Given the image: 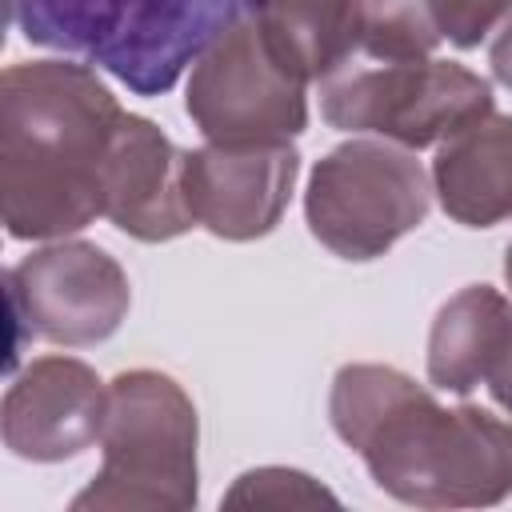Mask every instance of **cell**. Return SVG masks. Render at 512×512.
I'll return each instance as SVG.
<instances>
[{"instance_id":"obj_7","label":"cell","mask_w":512,"mask_h":512,"mask_svg":"<svg viewBox=\"0 0 512 512\" xmlns=\"http://www.w3.org/2000/svg\"><path fill=\"white\" fill-rule=\"evenodd\" d=\"M184 108L212 144H280L308 124L304 84L272 60L252 12L196 56Z\"/></svg>"},{"instance_id":"obj_6","label":"cell","mask_w":512,"mask_h":512,"mask_svg":"<svg viewBox=\"0 0 512 512\" xmlns=\"http://www.w3.org/2000/svg\"><path fill=\"white\" fill-rule=\"evenodd\" d=\"M332 128L376 132L400 148H428L492 112V88L456 60H388L380 68H340L320 88Z\"/></svg>"},{"instance_id":"obj_17","label":"cell","mask_w":512,"mask_h":512,"mask_svg":"<svg viewBox=\"0 0 512 512\" xmlns=\"http://www.w3.org/2000/svg\"><path fill=\"white\" fill-rule=\"evenodd\" d=\"M508 8L512 0H432L436 28L456 48H476Z\"/></svg>"},{"instance_id":"obj_10","label":"cell","mask_w":512,"mask_h":512,"mask_svg":"<svg viewBox=\"0 0 512 512\" xmlns=\"http://www.w3.org/2000/svg\"><path fill=\"white\" fill-rule=\"evenodd\" d=\"M108 388L100 376L72 356L32 360L8 388L0 408L4 444L20 460H68L100 440Z\"/></svg>"},{"instance_id":"obj_2","label":"cell","mask_w":512,"mask_h":512,"mask_svg":"<svg viewBox=\"0 0 512 512\" xmlns=\"http://www.w3.org/2000/svg\"><path fill=\"white\" fill-rule=\"evenodd\" d=\"M124 108L108 84L64 60L0 76V216L16 240H56L104 216V160Z\"/></svg>"},{"instance_id":"obj_18","label":"cell","mask_w":512,"mask_h":512,"mask_svg":"<svg viewBox=\"0 0 512 512\" xmlns=\"http://www.w3.org/2000/svg\"><path fill=\"white\" fill-rule=\"evenodd\" d=\"M484 384H488V392H492V400L512 416V328H508V336H504V348L496 352V360H492V368H488V376H484Z\"/></svg>"},{"instance_id":"obj_11","label":"cell","mask_w":512,"mask_h":512,"mask_svg":"<svg viewBox=\"0 0 512 512\" xmlns=\"http://www.w3.org/2000/svg\"><path fill=\"white\" fill-rule=\"evenodd\" d=\"M184 156L152 120L124 112L104 160V216L148 244L188 232L196 220L184 196Z\"/></svg>"},{"instance_id":"obj_19","label":"cell","mask_w":512,"mask_h":512,"mask_svg":"<svg viewBox=\"0 0 512 512\" xmlns=\"http://www.w3.org/2000/svg\"><path fill=\"white\" fill-rule=\"evenodd\" d=\"M488 64H492L496 80H500L504 88H512V8H508V16H504V28H500V36L492 40Z\"/></svg>"},{"instance_id":"obj_20","label":"cell","mask_w":512,"mask_h":512,"mask_svg":"<svg viewBox=\"0 0 512 512\" xmlns=\"http://www.w3.org/2000/svg\"><path fill=\"white\" fill-rule=\"evenodd\" d=\"M504 280H508V288H512V244H508V256H504Z\"/></svg>"},{"instance_id":"obj_9","label":"cell","mask_w":512,"mask_h":512,"mask_svg":"<svg viewBox=\"0 0 512 512\" xmlns=\"http://www.w3.org/2000/svg\"><path fill=\"white\" fill-rule=\"evenodd\" d=\"M300 152L280 144H204L184 156V196L192 220L224 240L272 232L292 200Z\"/></svg>"},{"instance_id":"obj_5","label":"cell","mask_w":512,"mask_h":512,"mask_svg":"<svg viewBox=\"0 0 512 512\" xmlns=\"http://www.w3.org/2000/svg\"><path fill=\"white\" fill-rule=\"evenodd\" d=\"M428 176L408 148L348 140L308 180L304 216L312 236L344 260H376L428 216Z\"/></svg>"},{"instance_id":"obj_13","label":"cell","mask_w":512,"mask_h":512,"mask_svg":"<svg viewBox=\"0 0 512 512\" xmlns=\"http://www.w3.org/2000/svg\"><path fill=\"white\" fill-rule=\"evenodd\" d=\"M272 60L300 84L340 72L360 44V0H252Z\"/></svg>"},{"instance_id":"obj_16","label":"cell","mask_w":512,"mask_h":512,"mask_svg":"<svg viewBox=\"0 0 512 512\" xmlns=\"http://www.w3.org/2000/svg\"><path fill=\"white\" fill-rule=\"evenodd\" d=\"M228 508H300V504H336L328 488L292 468H256L236 480L224 496Z\"/></svg>"},{"instance_id":"obj_15","label":"cell","mask_w":512,"mask_h":512,"mask_svg":"<svg viewBox=\"0 0 512 512\" xmlns=\"http://www.w3.org/2000/svg\"><path fill=\"white\" fill-rule=\"evenodd\" d=\"M432 0H360V44L376 60H424L440 44Z\"/></svg>"},{"instance_id":"obj_1","label":"cell","mask_w":512,"mask_h":512,"mask_svg":"<svg viewBox=\"0 0 512 512\" xmlns=\"http://www.w3.org/2000/svg\"><path fill=\"white\" fill-rule=\"evenodd\" d=\"M328 416L372 480L416 508H484L512 492V424L484 408H440L384 364H344Z\"/></svg>"},{"instance_id":"obj_3","label":"cell","mask_w":512,"mask_h":512,"mask_svg":"<svg viewBox=\"0 0 512 512\" xmlns=\"http://www.w3.org/2000/svg\"><path fill=\"white\" fill-rule=\"evenodd\" d=\"M252 0H8V20L40 48L72 52L140 96L168 92Z\"/></svg>"},{"instance_id":"obj_14","label":"cell","mask_w":512,"mask_h":512,"mask_svg":"<svg viewBox=\"0 0 512 512\" xmlns=\"http://www.w3.org/2000/svg\"><path fill=\"white\" fill-rule=\"evenodd\" d=\"M512 328V304L488 288V284H472L464 292H456L432 320V336H428V380L444 392H472L496 352L504 348V336Z\"/></svg>"},{"instance_id":"obj_12","label":"cell","mask_w":512,"mask_h":512,"mask_svg":"<svg viewBox=\"0 0 512 512\" xmlns=\"http://www.w3.org/2000/svg\"><path fill=\"white\" fill-rule=\"evenodd\" d=\"M440 208L468 224L492 228L512 216V116L488 112L484 120L448 136L432 160Z\"/></svg>"},{"instance_id":"obj_4","label":"cell","mask_w":512,"mask_h":512,"mask_svg":"<svg viewBox=\"0 0 512 512\" xmlns=\"http://www.w3.org/2000/svg\"><path fill=\"white\" fill-rule=\"evenodd\" d=\"M104 464L72 500L84 508H192L196 504V408L188 392L152 368L108 384L100 424Z\"/></svg>"},{"instance_id":"obj_8","label":"cell","mask_w":512,"mask_h":512,"mask_svg":"<svg viewBox=\"0 0 512 512\" xmlns=\"http://www.w3.org/2000/svg\"><path fill=\"white\" fill-rule=\"evenodd\" d=\"M8 296L20 344L32 336L64 348L108 340L132 304L124 268L104 248L84 240L48 244L24 256L8 272Z\"/></svg>"}]
</instances>
